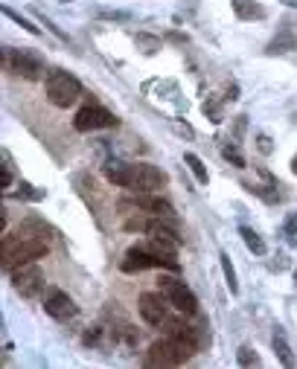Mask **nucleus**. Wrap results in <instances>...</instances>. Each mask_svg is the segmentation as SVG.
<instances>
[{"label": "nucleus", "mask_w": 297, "mask_h": 369, "mask_svg": "<svg viewBox=\"0 0 297 369\" xmlns=\"http://www.w3.org/2000/svg\"><path fill=\"white\" fill-rule=\"evenodd\" d=\"M103 175L122 189H132V192H155L166 186V171L158 166H148V163H122V160H108L103 166Z\"/></svg>", "instance_id": "obj_1"}, {"label": "nucleus", "mask_w": 297, "mask_h": 369, "mask_svg": "<svg viewBox=\"0 0 297 369\" xmlns=\"http://www.w3.org/2000/svg\"><path fill=\"white\" fill-rule=\"evenodd\" d=\"M47 256V241L38 236H27L12 241L9 236H4V270H15L18 265H27L35 259Z\"/></svg>", "instance_id": "obj_2"}, {"label": "nucleus", "mask_w": 297, "mask_h": 369, "mask_svg": "<svg viewBox=\"0 0 297 369\" xmlns=\"http://www.w3.org/2000/svg\"><path fill=\"white\" fill-rule=\"evenodd\" d=\"M82 96V85L76 76H70L64 70L47 73V99L56 108H70Z\"/></svg>", "instance_id": "obj_3"}, {"label": "nucleus", "mask_w": 297, "mask_h": 369, "mask_svg": "<svg viewBox=\"0 0 297 369\" xmlns=\"http://www.w3.org/2000/svg\"><path fill=\"white\" fill-rule=\"evenodd\" d=\"M4 67L9 73H15V76H23V79H30V82H38L44 79V59L33 50H12V47H6L4 50Z\"/></svg>", "instance_id": "obj_4"}, {"label": "nucleus", "mask_w": 297, "mask_h": 369, "mask_svg": "<svg viewBox=\"0 0 297 369\" xmlns=\"http://www.w3.org/2000/svg\"><path fill=\"white\" fill-rule=\"evenodd\" d=\"M161 291H163V297L172 303V308L192 317L198 314V300H195V294L175 277H161Z\"/></svg>", "instance_id": "obj_5"}, {"label": "nucleus", "mask_w": 297, "mask_h": 369, "mask_svg": "<svg viewBox=\"0 0 297 369\" xmlns=\"http://www.w3.org/2000/svg\"><path fill=\"white\" fill-rule=\"evenodd\" d=\"M126 274H137V270H148V267H166V270H178V259H166V256H158L152 253L148 248H132L126 253V259H122L120 265Z\"/></svg>", "instance_id": "obj_6"}, {"label": "nucleus", "mask_w": 297, "mask_h": 369, "mask_svg": "<svg viewBox=\"0 0 297 369\" xmlns=\"http://www.w3.org/2000/svg\"><path fill=\"white\" fill-rule=\"evenodd\" d=\"M9 274H12V288L21 294V297L35 300L38 294L44 291V274H41V267L35 262L18 265L15 270H9Z\"/></svg>", "instance_id": "obj_7"}, {"label": "nucleus", "mask_w": 297, "mask_h": 369, "mask_svg": "<svg viewBox=\"0 0 297 369\" xmlns=\"http://www.w3.org/2000/svg\"><path fill=\"white\" fill-rule=\"evenodd\" d=\"M184 361H190V355L172 337H163V340L152 343L148 352H146V366H178Z\"/></svg>", "instance_id": "obj_8"}, {"label": "nucleus", "mask_w": 297, "mask_h": 369, "mask_svg": "<svg viewBox=\"0 0 297 369\" xmlns=\"http://www.w3.org/2000/svg\"><path fill=\"white\" fill-rule=\"evenodd\" d=\"M73 126H76V131H99V128H117L120 119L99 105H85L73 119Z\"/></svg>", "instance_id": "obj_9"}, {"label": "nucleus", "mask_w": 297, "mask_h": 369, "mask_svg": "<svg viewBox=\"0 0 297 369\" xmlns=\"http://www.w3.org/2000/svg\"><path fill=\"white\" fill-rule=\"evenodd\" d=\"M169 306L172 303L163 297V291L161 294H152V291L140 294V317L148 326H166L169 323Z\"/></svg>", "instance_id": "obj_10"}, {"label": "nucleus", "mask_w": 297, "mask_h": 369, "mask_svg": "<svg viewBox=\"0 0 297 369\" xmlns=\"http://www.w3.org/2000/svg\"><path fill=\"white\" fill-rule=\"evenodd\" d=\"M166 337L175 340L190 358L202 349V332H198L195 326L181 323V320H169V323H166Z\"/></svg>", "instance_id": "obj_11"}, {"label": "nucleus", "mask_w": 297, "mask_h": 369, "mask_svg": "<svg viewBox=\"0 0 297 369\" xmlns=\"http://www.w3.org/2000/svg\"><path fill=\"white\" fill-rule=\"evenodd\" d=\"M44 311L53 320H59V323H67V320L76 317V303H73L64 291H50L44 300Z\"/></svg>", "instance_id": "obj_12"}, {"label": "nucleus", "mask_w": 297, "mask_h": 369, "mask_svg": "<svg viewBox=\"0 0 297 369\" xmlns=\"http://www.w3.org/2000/svg\"><path fill=\"white\" fill-rule=\"evenodd\" d=\"M132 207H137L140 212H148V215H175V207H172L166 198H161V195H152V192H140L134 195V198L129 201Z\"/></svg>", "instance_id": "obj_13"}, {"label": "nucleus", "mask_w": 297, "mask_h": 369, "mask_svg": "<svg viewBox=\"0 0 297 369\" xmlns=\"http://www.w3.org/2000/svg\"><path fill=\"white\" fill-rule=\"evenodd\" d=\"M233 12L242 20H262L265 18V9L257 0H233Z\"/></svg>", "instance_id": "obj_14"}, {"label": "nucleus", "mask_w": 297, "mask_h": 369, "mask_svg": "<svg viewBox=\"0 0 297 369\" xmlns=\"http://www.w3.org/2000/svg\"><path fill=\"white\" fill-rule=\"evenodd\" d=\"M271 346H274L277 358L283 366H294V355H291V346H289V340H286V332L277 326L274 329V337H271Z\"/></svg>", "instance_id": "obj_15"}, {"label": "nucleus", "mask_w": 297, "mask_h": 369, "mask_svg": "<svg viewBox=\"0 0 297 369\" xmlns=\"http://www.w3.org/2000/svg\"><path fill=\"white\" fill-rule=\"evenodd\" d=\"M239 236H242V241L248 244V250H254L257 256H265V250H268V248H265V241H262L251 227H239Z\"/></svg>", "instance_id": "obj_16"}, {"label": "nucleus", "mask_w": 297, "mask_h": 369, "mask_svg": "<svg viewBox=\"0 0 297 369\" xmlns=\"http://www.w3.org/2000/svg\"><path fill=\"white\" fill-rule=\"evenodd\" d=\"M184 160H187V166L192 169L195 181H198V183H207V169H204L202 157H198V155H192V152H187V155H184Z\"/></svg>", "instance_id": "obj_17"}, {"label": "nucleus", "mask_w": 297, "mask_h": 369, "mask_svg": "<svg viewBox=\"0 0 297 369\" xmlns=\"http://www.w3.org/2000/svg\"><path fill=\"white\" fill-rule=\"evenodd\" d=\"M219 259H221V270H225V279H228L231 294H236V291H239V282H236V270H233V265H231V256H228V253H221Z\"/></svg>", "instance_id": "obj_18"}, {"label": "nucleus", "mask_w": 297, "mask_h": 369, "mask_svg": "<svg viewBox=\"0 0 297 369\" xmlns=\"http://www.w3.org/2000/svg\"><path fill=\"white\" fill-rule=\"evenodd\" d=\"M236 361H239V366H260V355L254 349H248V346H242L236 352Z\"/></svg>", "instance_id": "obj_19"}, {"label": "nucleus", "mask_w": 297, "mask_h": 369, "mask_svg": "<svg viewBox=\"0 0 297 369\" xmlns=\"http://www.w3.org/2000/svg\"><path fill=\"white\" fill-rule=\"evenodd\" d=\"M221 155H225V160H231L233 166H239V169H245V157H242V152L236 149V145L231 143V145H225V149H221Z\"/></svg>", "instance_id": "obj_20"}, {"label": "nucleus", "mask_w": 297, "mask_h": 369, "mask_svg": "<svg viewBox=\"0 0 297 369\" xmlns=\"http://www.w3.org/2000/svg\"><path fill=\"white\" fill-rule=\"evenodd\" d=\"M4 15H6V18H12V20H15V23H21V27H23V30H27V32H33V35H38V32H41V30H38V27H33V23H30V20H27V18H21V15H18V12H12V9H9V6H4Z\"/></svg>", "instance_id": "obj_21"}, {"label": "nucleus", "mask_w": 297, "mask_h": 369, "mask_svg": "<svg viewBox=\"0 0 297 369\" xmlns=\"http://www.w3.org/2000/svg\"><path fill=\"white\" fill-rule=\"evenodd\" d=\"M12 186V160L9 152H4V175H0V189H9Z\"/></svg>", "instance_id": "obj_22"}, {"label": "nucleus", "mask_w": 297, "mask_h": 369, "mask_svg": "<svg viewBox=\"0 0 297 369\" xmlns=\"http://www.w3.org/2000/svg\"><path fill=\"white\" fill-rule=\"evenodd\" d=\"M103 326H96V329H91V332H85V343L88 346H99V340H103Z\"/></svg>", "instance_id": "obj_23"}, {"label": "nucleus", "mask_w": 297, "mask_h": 369, "mask_svg": "<svg viewBox=\"0 0 297 369\" xmlns=\"http://www.w3.org/2000/svg\"><path fill=\"white\" fill-rule=\"evenodd\" d=\"M38 18H41V23H44V27H47V30H50V32H53V35H56V38H62V41H67V35H64V32H62V30H59V27H56V23H53V20H47V18H44V15H38Z\"/></svg>", "instance_id": "obj_24"}, {"label": "nucleus", "mask_w": 297, "mask_h": 369, "mask_svg": "<svg viewBox=\"0 0 297 369\" xmlns=\"http://www.w3.org/2000/svg\"><path fill=\"white\" fill-rule=\"evenodd\" d=\"M257 149H260L262 155H271V140H268L265 134H260V137H257Z\"/></svg>", "instance_id": "obj_25"}, {"label": "nucleus", "mask_w": 297, "mask_h": 369, "mask_svg": "<svg viewBox=\"0 0 297 369\" xmlns=\"http://www.w3.org/2000/svg\"><path fill=\"white\" fill-rule=\"evenodd\" d=\"M137 41H140V44H146V50H143V53H155V50H158V41H155V38H146V35H140Z\"/></svg>", "instance_id": "obj_26"}, {"label": "nucleus", "mask_w": 297, "mask_h": 369, "mask_svg": "<svg viewBox=\"0 0 297 369\" xmlns=\"http://www.w3.org/2000/svg\"><path fill=\"white\" fill-rule=\"evenodd\" d=\"M286 227H289V236L294 238V233H297V215H289V221H286Z\"/></svg>", "instance_id": "obj_27"}, {"label": "nucleus", "mask_w": 297, "mask_h": 369, "mask_svg": "<svg viewBox=\"0 0 297 369\" xmlns=\"http://www.w3.org/2000/svg\"><path fill=\"white\" fill-rule=\"evenodd\" d=\"M175 131L184 134V137H192V128H190V126H175Z\"/></svg>", "instance_id": "obj_28"}, {"label": "nucleus", "mask_w": 297, "mask_h": 369, "mask_svg": "<svg viewBox=\"0 0 297 369\" xmlns=\"http://www.w3.org/2000/svg\"><path fill=\"white\" fill-rule=\"evenodd\" d=\"M291 169H294V175H297V157H294V163H291Z\"/></svg>", "instance_id": "obj_29"}, {"label": "nucleus", "mask_w": 297, "mask_h": 369, "mask_svg": "<svg viewBox=\"0 0 297 369\" xmlns=\"http://www.w3.org/2000/svg\"><path fill=\"white\" fill-rule=\"evenodd\" d=\"M294 282H297V267H294Z\"/></svg>", "instance_id": "obj_30"}, {"label": "nucleus", "mask_w": 297, "mask_h": 369, "mask_svg": "<svg viewBox=\"0 0 297 369\" xmlns=\"http://www.w3.org/2000/svg\"><path fill=\"white\" fill-rule=\"evenodd\" d=\"M294 47H297V41H294Z\"/></svg>", "instance_id": "obj_31"}]
</instances>
